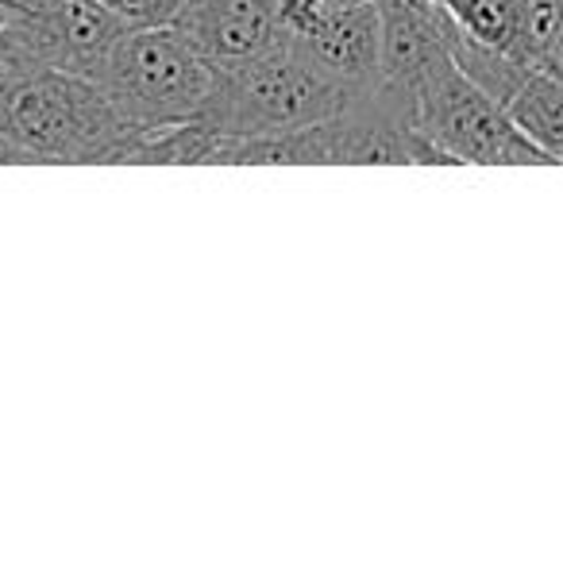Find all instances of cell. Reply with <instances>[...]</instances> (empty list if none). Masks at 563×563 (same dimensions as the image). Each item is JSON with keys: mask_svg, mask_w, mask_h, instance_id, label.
<instances>
[{"mask_svg": "<svg viewBox=\"0 0 563 563\" xmlns=\"http://www.w3.org/2000/svg\"><path fill=\"white\" fill-rule=\"evenodd\" d=\"M0 132L32 163L47 166H128L151 135L93 78L66 70L0 81Z\"/></svg>", "mask_w": 563, "mask_h": 563, "instance_id": "6da1fadb", "label": "cell"}, {"mask_svg": "<svg viewBox=\"0 0 563 563\" xmlns=\"http://www.w3.org/2000/svg\"><path fill=\"white\" fill-rule=\"evenodd\" d=\"M367 89L332 78L301 47L282 40L278 47L235 66H217L212 93L197 120L220 135H274L321 124L344 112Z\"/></svg>", "mask_w": 563, "mask_h": 563, "instance_id": "7a4b0ae2", "label": "cell"}, {"mask_svg": "<svg viewBox=\"0 0 563 563\" xmlns=\"http://www.w3.org/2000/svg\"><path fill=\"white\" fill-rule=\"evenodd\" d=\"M212 78L217 66L178 27L124 32L93 74L112 104L143 132H163L194 120L209 101Z\"/></svg>", "mask_w": 563, "mask_h": 563, "instance_id": "3957f363", "label": "cell"}, {"mask_svg": "<svg viewBox=\"0 0 563 563\" xmlns=\"http://www.w3.org/2000/svg\"><path fill=\"white\" fill-rule=\"evenodd\" d=\"M413 128L448 158V166H555L509 109L460 70L452 55L424 74L413 93Z\"/></svg>", "mask_w": 563, "mask_h": 563, "instance_id": "277c9868", "label": "cell"}, {"mask_svg": "<svg viewBox=\"0 0 563 563\" xmlns=\"http://www.w3.org/2000/svg\"><path fill=\"white\" fill-rule=\"evenodd\" d=\"M20 24L43 70L93 78L117 40L128 32L101 0H32L20 4Z\"/></svg>", "mask_w": 563, "mask_h": 563, "instance_id": "5b68a950", "label": "cell"}, {"mask_svg": "<svg viewBox=\"0 0 563 563\" xmlns=\"http://www.w3.org/2000/svg\"><path fill=\"white\" fill-rule=\"evenodd\" d=\"M212 66H235L282 43L278 0H186L174 20Z\"/></svg>", "mask_w": 563, "mask_h": 563, "instance_id": "8992f818", "label": "cell"}, {"mask_svg": "<svg viewBox=\"0 0 563 563\" xmlns=\"http://www.w3.org/2000/svg\"><path fill=\"white\" fill-rule=\"evenodd\" d=\"M313 58L332 78L347 81L352 89H375L378 51H383V24H378V0L360 9H329L324 24L306 43H294Z\"/></svg>", "mask_w": 563, "mask_h": 563, "instance_id": "52a82bcc", "label": "cell"}, {"mask_svg": "<svg viewBox=\"0 0 563 563\" xmlns=\"http://www.w3.org/2000/svg\"><path fill=\"white\" fill-rule=\"evenodd\" d=\"M509 117L552 163H563V81L532 70L525 86L506 101Z\"/></svg>", "mask_w": 563, "mask_h": 563, "instance_id": "ba28073f", "label": "cell"}, {"mask_svg": "<svg viewBox=\"0 0 563 563\" xmlns=\"http://www.w3.org/2000/svg\"><path fill=\"white\" fill-rule=\"evenodd\" d=\"M563 24V0H521V12H517V32L509 55L517 63L532 66L537 70L540 58H544L548 43L555 40Z\"/></svg>", "mask_w": 563, "mask_h": 563, "instance_id": "9c48e42d", "label": "cell"}, {"mask_svg": "<svg viewBox=\"0 0 563 563\" xmlns=\"http://www.w3.org/2000/svg\"><path fill=\"white\" fill-rule=\"evenodd\" d=\"M101 4L128 32H140V27H174L186 0H101Z\"/></svg>", "mask_w": 563, "mask_h": 563, "instance_id": "30bf717a", "label": "cell"}, {"mask_svg": "<svg viewBox=\"0 0 563 563\" xmlns=\"http://www.w3.org/2000/svg\"><path fill=\"white\" fill-rule=\"evenodd\" d=\"M537 70H544V74H552V78L563 81V24H560V32H555V40L548 43V51H544V58H540Z\"/></svg>", "mask_w": 563, "mask_h": 563, "instance_id": "8fae6325", "label": "cell"}, {"mask_svg": "<svg viewBox=\"0 0 563 563\" xmlns=\"http://www.w3.org/2000/svg\"><path fill=\"white\" fill-rule=\"evenodd\" d=\"M27 163H32V158H27L9 135L0 132V166H27Z\"/></svg>", "mask_w": 563, "mask_h": 563, "instance_id": "7c38bea8", "label": "cell"}, {"mask_svg": "<svg viewBox=\"0 0 563 563\" xmlns=\"http://www.w3.org/2000/svg\"><path fill=\"white\" fill-rule=\"evenodd\" d=\"M329 9H336V12H344V9H360V4H375V0H324Z\"/></svg>", "mask_w": 563, "mask_h": 563, "instance_id": "4fadbf2b", "label": "cell"}, {"mask_svg": "<svg viewBox=\"0 0 563 563\" xmlns=\"http://www.w3.org/2000/svg\"><path fill=\"white\" fill-rule=\"evenodd\" d=\"M12 9H16V0H0V27L9 24V16H12Z\"/></svg>", "mask_w": 563, "mask_h": 563, "instance_id": "5bb4252c", "label": "cell"}, {"mask_svg": "<svg viewBox=\"0 0 563 563\" xmlns=\"http://www.w3.org/2000/svg\"><path fill=\"white\" fill-rule=\"evenodd\" d=\"M440 4H444V9H460L463 0H440Z\"/></svg>", "mask_w": 563, "mask_h": 563, "instance_id": "9a60e30c", "label": "cell"}]
</instances>
